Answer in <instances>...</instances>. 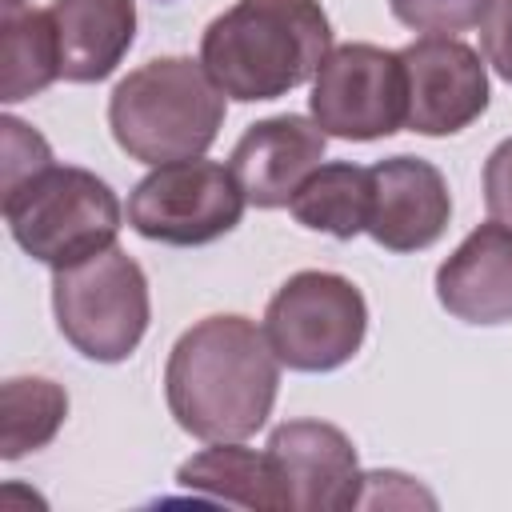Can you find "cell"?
Wrapping results in <instances>:
<instances>
[{
	"label": "cell",
	"instance_id": "cell-1",
	"mask_svg": "<svg viewBox=\"0 0 512 512\" xmlns=\"http://www.w3.org/2000/svg\"><path fill=\"white\" fill-rule=\"evenodd\" d=\"M280 360L248 316H204L168 352L164 396L172 420L204 440L256 436L276 404Z\"/></svg>",
	"mask_w": 512,
	"mask_h": 512
},
{
	"label": "cell",
	"instance_id": "cell-2",
	"mask_svg": "<svg viewBox=\"0 0 512 512\" xmlns=\"http://www.w3.org/2000/svg\"><path fill=\"white\" fill-rule=\"evenodd\" d=\"M332 52L320 0H236L200 36V64L240 104L276 100L308 84Z\"/></svg>",
	"mask_w": 512,
	"mask_h": 512
},
{
	"label": "cell",
	"instance_id": "cell-3",
	"mask_svg": "<svg viewBox=\"0 0 512 512\" xmlns=\"http://www.w3.org/2000/svg\"><path fill=\"white\" fill-rule=\"evenodd\" d=\"M108 128L140 164L204 156L224 128V92L192 56H160L128 72L108 96Z\"/></svg>",
	"mask_w": 512,
	"mask_h": 512
},
{
	"label": "cell",
	"instance_id": "cell-4",
	"mask_svg": "<svg viewBox=\"0 0 512 512\" xmlns=\"http://www.w3.org/2000/svg\"><path fill=\"white\" fill-rule=\"evenodd\" d=\"M120 216L116 192L76 164H48L4 188V224L12 240L48 268H68L112 248Z\"/></svg>",
	"mask_w": 512,
	"mask_h": 512
},
{
	"label": "cell",
	"instance_id": "cell-5",
	"mask_svg": "<svg viewBox=\"0 0 512 512\" xmlns=\"http://www.w3.org/2000/svg\"><path fill=\"white\" fill-rule=\"evenodd\" d=\"M52 312L64 340L96 360H128L152 320L148 276L124 248H104L80 264L52 268Z\"/></svg>",
	"mask_w": 512,
	"mask_h": 512
},
{
	"label": "cell",
	"instance_id": "cell-6",
	"mask_svg": "<svg viewBox=\"0 0 512 512\" xmlns=\"http://www.w3.org/2000/svg\"><path fill=\"white\" fill-rule=\"evenodd\" d=\"M264 336L292 372H336L368 336L364 292L340 272H296L268 300Z\"/></svg>",
	"mask_w": 512,
	"mask_h": 512
},
{
	"label": "cell",
	"instance_id": "cell-7",
	"mask_svg": "<svg viewBox=\"0 0 512 512\" xmlns=\"http://www.w3.org/2000/svg\"><path fill=\"white\" fill-rule=\"evenodd\" d=\"M244 188L232 168L216 160L156 164L128 192V224L156 244L196 248L232 232L244 216Z\"/></svg>",
	"mask_w": 512,
	"mask_h": 512
},
{
	"label": "cell",
	"instance_id": "cell-8",
	"mask_svg": "<svg viewBox=\"0 0 512 512\" xmlns=\"http://www.w3.org/2000/svg\"><path fill=\"white\" fill-rule=\"evenodd\" d=\"M312 120L336 140H380L408 120V76L400 52L380 44H340L312 76Z\"/></svg>",
	"mask_w": 512,
	"mask_h": 512
},
{
	"label": "cell",
	"instance_id": "cell-9",
	"mask_svg": "<svg viewBox=\"0 0 512 512\" xmlns=\"http://www.w3.org/2000/svg\"><path fill=\"white\" fill-rule=\"evenodd\" d=\"M268 464L280 488V508L344 512L360 508L364 472L352 440L324 420H288L268 436Z\"/></svg>",
	"mask_w": 512,
	"mask_h": 512
},
{
	"label": "cell",
	"instance_id": "cell-10",
	"mask_svg": "<svg viewBox=\"0 0 512 512\" xmlns=\"http://www.w3.org/2000/svg\"><path fill=\"white\" fill-rule=\"evenodd\" d=\"M408 76V120L420 136H452L488 108V72L480 52L456 36H420L400 48Z\"/></svg>",
	"mask_w": 512,
	"mask_h": 512
},
{
	"label": "cell",
	"instance_id": "cell-11",
	"mask_svg": "<svg viewBox=\"0 0 512 512\" xmlns=\"http://www.w3.org/2000/svg\"><path fill=\"white\" fill-rule=\"evenodd\" d=\"M368 184H372V204L364 232L380 248L424 252L444 236L452 220V196L436 164L420 156H388L368 168Z\"/></svg>",
	"mask_w": 512,
	"mask_h": 512
},
{
	"label": "cell",
	"instance_id": "cell-12",
	"mask_svg": "<svg viewBox=\"0 0 512 512\" xmlns=\"http://www.w3.org/2000/svg\"><path fill=\"white\" fill-rule=\"evenodd\" d=\"M328 136L316 120L284 112L248 124L232 148V172L256 208H284L292 192L320 168Z\"/></svg>",
	"mask_w": 512,
	"mask_h": 512
},
{
	"label": "cell",
	"instance_id": "cell-13",
	"mask_svg": "<svg viewBox=\"0 0 512 512\" xmlns=\"http://www.w3.org/2000/svg\"><path fill=\"white\" fill-rule=\"evenodd\" d=\"M436 300L464 324L512 320V228L488 220L436 268Z\"/></svg>",
	"mask_w": 512,
	"mask_h": 512
},
{
	"label": "cell",
	"instance_id": "cell-14",
	"mask_svg": "<svg viewBox=\"0 0 512 512\" xmlns=\"http://www.w3.org/2000/svg\"><path fill=\"white\" fill-rule=\"evenodd\" d=\"M48 16L60 44V76L72 84L112 76L136 40L132 0H52Z\"/></svg>",
	"mask_w": 512,
	"mask_h": 512
},
{
	"label": "cell",
	"instance_id": "cell-15",
	"mask_svg": "<svg viewBox=\"0 0 512 512\" xmlns=\"http://www.w3.org/2000/svg\"><path fill=\"white\" fill-rule=\"evenodd\" d=\"M180 488L200 492L220 504H240V508H280V488L268 464V452L244 448L240 440H216L212 448L196 452L192 460L180 464L176 472Z\"/></svg>",
	"mask_w": 512,
	"mask_h": 512
},
{
	"label": "cell",
	"instance_id": "cell-16",
	"mask_svg": "<svg viewBox=\"0 0 512 512\" xmlns=\"http://www.w3.org/2000/svg\"><path fill=\"white\" fill-rule=\"evenodd\" d=\"M368 204H372V184L368 168L332 160L320 164L288 200V212L296 224L312 232H328L336 240H352L368 228Z\"/></svg>",
	"mask_w": 512,
	"mask_h": 512
},
{
	"label": "cell",
	"instance_id": "cell-17",
	"mask_svg": "<svg viewBox=\"0 0 512 512\" xmlns=\"http://www.w3.org/2000/svg\"><path fill=\"white\" fill-rule=\"evenodd\" d=\"M0 32H4V76H0L4 104L40 96L52 80H60V44L48 8L4 12Z\"/></svg>",
	"mask_w": 512,
	"mask_h": 512
},
{
	"label": "cell",
	"instance_id": "cell-18",
	"mask_svg": "<svg viewBox=\"0 0 512 512\" xmlns=\"http://www.w3.org/2000/svg\"><path fill=\"white\" fill-rule=\"evenodd\" d=\"M68 416V396L44 376H12L0 388V456L20 460L56 440Z\"/></svg>",
	"mask_w": 512,
	"mask_h": 512
},
{
	"label": "cell",
	"instance_id": "cell-19",
	"mask_svg": "<svg viewBox=\"0 0 512 512\" xmlns=\"http://www.w3.org/2000/svg\"><path fill=\"white\" fill-rule=\"evenodd\" d=\"M392 16L424 36H452V32H468L480 28L492 0H388Z\"/></svg>",
	"mask_w": 512,
	"mask_h": 512
},
{
	"label": "cell",
	"instance_id": "cell-20",
	"mask_svg": "<svg viewBox=\"0 0 512 512\" xmlns=\"http://www.w3.org/2000/svg\"><path fill=\"white\" fill-rule=\"evenodd\" d=\"M0 128H4V188L20 184L24 176H32V172H40V168L52 164L48 140L40 132H32L24 120L4 116Z\"/></svg>",
	"mask_w": 512,
	"mask_h": 512
},
{
	"label": "cell",
	"instance_id": "cell-21",
	"mask_svg": "<svg viewBox=\"0 0 512 512\" xmlns=\"http://www.w3.org/2000/svg\"><path fill=\"white\" fill-rule=\"evenodd\" d=\"M484 204L492 220L512 228V136L500 140L484 164Z\"/></svg>",
	"mask_w": 512,
	"mask_h": 512
},
{
	"label": "cell",
	"instance_id": "cell-22",
	"mask_svg": "<svg viewBox=\"0 0 512 512\" xmlns=\"http://www.w3.org/2000/svg\"><path fill=\"white\" fill-rule=\"evenodd\" d=\"M480 48L484 60L496 68V76L512 84V0H492L480 24Z\"/></svg>",
	"mask_w": 512,
	"mask_h": 512
},
{
	"label": "cell",
	"instance_id": "cell-23",
	"mask_svg": "<svg viewBox=\"0 0 512 512\" xmlns=\"http://www.w3.org/2000/svg\"><path fill=\"white\" fill-rule=\"evenodd\" d=\"M16 8H24V0H4V12H16Z\"/></svg>",
	"mask_w": 512,
	"mask_h": 512
}]
</instances>
